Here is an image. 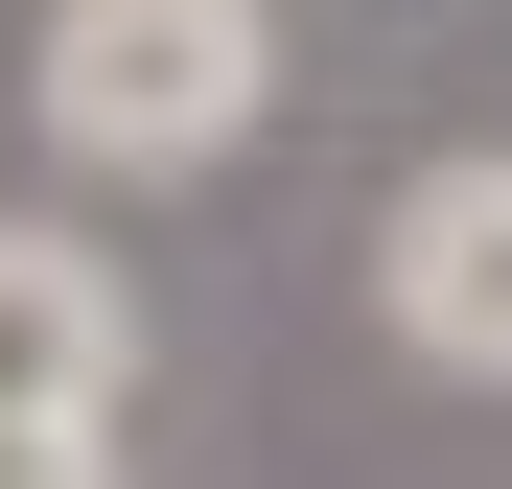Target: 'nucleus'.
I'll return each mask as SVG.
<instances>
[{
	"label": "nucleus",
	"instance_id": "obj_2",
	"mask_svg": "<svg viewBox=\"0 0 512 489\" xmlns=\"http://www.w3.org/2000/svg\"><path fill=\"white\" fill-rule=\"evenodd\" d=\"M373 326H396L419 373L512 396V140H443V163H396V210H373Z\"/></svg>",
	"mask_w": 512,
	"mask_h": 489
},
{
	"label": "nucleus",
	"instance_id": "obj_1",
	"mask_svg": "<svg viewBox=\"0 0 512 489\" xmlns=\"http://www.w3.org/2000/svg\"><path fill=\"white\" fill-rule=\"evenodd\" d=\"M24 117L47 163H117V187H187L280 117V0H47L24 24Z\"/></svg>",
	"mask_w": 512,
	"mask_h": 489
},
{
	"label": "nucleus",
	"instance_id": "obj_4",
	"mask_svg": "<svg viewBox=\"0 0 512 489\" xmlns=\"http://www.w3.org/2000/svg\"><path fill=\"white\" fill-rule=\"evenodd\" d=\"M0 489H140L117 420H0Z\"/></svg>",
	"mask_w": 512,
	"mask_h": 489
},
{
	"label": "nucleus",
	"instance_id": "obj_3",
	"mask_svg": "<svg viewBox=\"0 0 512 489\" xmlns=\"http://www.w3.org/2000/svg\"><path fill=\"white\" fill-rule=\"evenodd\" d=\"M0 420H140V280L47 210H0Z\"/></svg>",
	"mask_w": 512,
	"mask_h": 489
}]
</instances>
